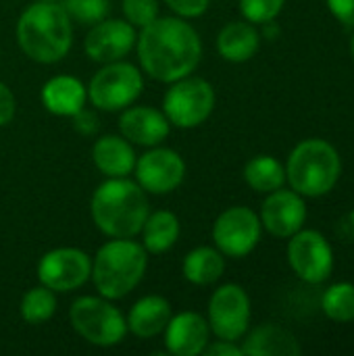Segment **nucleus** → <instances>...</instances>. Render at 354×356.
Here are the masks:
<instances>
[{
  "label": "nucleus",
  "instance_id": "1",
  "mask_svg": "<svg viewBox=\"0 0 354 356\" xmlns=\"http://www.w3.org/2000/svg\"><path fill=\"white\" fill-rule=\"evenodd\" d=\"M136 50L144 73L161 83H171L196 71L202 40L182 17H156L140 29Z\"/></svg>",
  "mask_w": 354,
  "mask_h": 356
},
{
  "label": "nucleus",
  "instance_id": "25",
  "mask_svg": "<svg viewBox=\"0 0 354 356\" xmlns=\"http://www.w3.org/2000/svg\"><path fill=\"white\" fill-rule=\"evenodd\" d=\"M244 179L246 184L259 192V194H269L286 184V167L269 154H259L250 159L244 167Z\"/></svg>",
  "mask_w": 354,
  "mask_h": 356
},
{
  "label": "nucleus",
  "instance_id": "23",
  "mask_svg": "<svg viewBox=\"0 0 354 356\" xmlns=\"http://www.w3.org/2000/svg\"><path fill=\"white\" fill-rule=\"evenodd\" d=\"M179 219L171 211H154L146 217L142 227V246L150 254H163L179 240Z\"/></svg>",
  "mask_w": 354,
  "mask_h": 356
},
{
  "label": "nucleus",
  "instance_id": "11",
  "mask_svg": "<svg viewBox=\"0 0 354 356\" xmlns=\"http://www.w3.org/2000/svg\"><path fill=\"white\" fill-rule=\"evenodd\" d=\"M288 263L303 282L321 284L332 275L334 250L323 234L315 229H300L290 236Z\"/></svg>",
  "mask_w": 354,
  "mask_h": 356
},
{
  "label": "nucleus",
  "instance_id": "30",
  "mask_svg": "<svg viewBox=\"0 0 354 356\" xmlns=\"http://www.w3.org/2000/svg\"><path fill=\"white\" fill-rule=\"evenodd\" d=\"M123 15L127 23L142 29L159 17V0H123Z\"/></svg>",
  "mask_w": 354,
  "mask_h": 356
},
{
  "label": "nucleus",
  "instance_id": "10",
  "mask_svg": "<svg viewBox=\"0 0 354 356\" xmlns=\"http://www.w3.org/2000/svg\"><path fill=\"white\" fill-rule=\"evenodd\" d=\"M209 327L219 340L236 342L250 325V298L238 284H225L209 300Z\"/></svg>",
  "mask_w": 354,
  "mask_h": 356
},
{
  "label": "nucleus",
  "instance_id": "4",
  "mask_svg": "<svg viewBox=\"0 0 354 356\" xmlns=\"http://www.w3.org/2000/svg\"><path fill=\"white\" fill-rule=\"evenodd\" d=\"M148 267V252L131 238H111L96 250L92 261V282L100 296L108 300L125 298L142 282Z\"/></svg>",
  "mask_w": 354,
  "mask_h": 356
},
{
  "label": "nucleus",
  "instance_id": "13",
  "mask_svg": "<svg viewBox=\"0 0 354 356\" xmlns=\"http://www.w3.org/2000/svg\"><path fill=\"white\" fill-rule=\"evenodd\" d=\"M136 181L146 194L163 196L177 190L186 177V163L171 148L150 146L148 152L136 159Z\"/></svg>",
  "mask_w": 354,
  "mask_h": 356
},
{
  "label": "nucleus",
  "instance_id": "5",
  "mask_svg": "<svg viewBox=\"0 0 354 356\" xmlns=\"http://www.w3.org/2000/svg\"><path fill=\"white\" fill-rule=\"evenodd\" d=\"M342 173L338 150L319 138L303 140L294 146L286 163V181L307 198H319L334 190Z\"/></svg>",
  "mask_w": 354,
  "mask_h": 356
},
{
  "label": "nucleus",
  "instance_id": "37",
  "mask_svg": "<svg viewBox=\"0 0 354 356\" xmlns=\"http://www.w3.org/2000/svg\"><path fill=\"white\" fill-rule=\"evenodd\" d=\"M40 2H61V0H40Z\"/></svg>",
  "mask_w": 354,
  "mask_h": 356
},
{
  "label": "nucleus",
  "instance_id": "16",
  "mask_svg": "<svg viewBox=\"0 0 354 356\" xmlns=\"http://www.w3.org/2000/svg\"><path fill=\"white\" fill-rule=\"evenodd\" d=\"M209 338H211L209 321L194 311L171 315L165 327V348L167 353L175 356L202 355V350L209 344Z\"/></svg>",
  "mask_w": 354,
  "mask_h": 356
},
{
  "label": "nucleus",
  "instance_id": "7",
  "mask_svg": "<svg viewBox=\"0 0 354 356\" xmlns=\"http://www.w3.org/2000/svg\"><path fill=\"white\" fill-rule=\"evenodd\" d=\"M144 90L142 73L125 60L104 63L88 83V100L98 111L119 113L131 106Z\"/></svg>",
  "mask_w": 354,
  "mask_h": 356
},
{
  "label": "nucleus",
  "instance_id": "20",
  "mask_svg": "<svg viewBox=\"0 0 354 356\" xmlns=\"http://www.w3.org/2000/svg\"><path fill=\"white\" fill-rule=\"evenodd\" d=\"M171 305L159 294H148L140 298L127 315V332L138 338H154L165 332L171 319Z\"/></svg>",
  "mask_w": 354,
  "mask_h": 356
},
{
  "label": "nucleus",
  "instance_id": "15",
  "mask_svg": "<svg viewBox=\"0 0 354 356\" xmlns=\"http://www.w3.org/2000/svg\"><path fill=\"white\" fill-rule=\"evenodd\" d=\"M307 221L305 196L294 190L269 192L261 207V225L275 238H290L303 229Z\"/></svg>",
  "mask_w": 354,
  "mask_h": 356
},
{
  "label": "nucleus",
  "instance_id": "17",
  "mask_svg": "<svg viewBox=\"0 0 354 356\" xmlns=\"http://www.w3.org/2000/svg\"><path fill=\"white\" fill-rule=\"evenodd\" d=\"M169 119L152 106H127L119 117V131L136 146H159L169 136Z\"/></svg>",
  "mask_w": 354,
  "mask_h": 356
},
{
  "label": "nucleus",
  "instance_id": "34",
  "mask_svg": "<svg viewBox=\"0 0 354 356\" xmlns=\"http://www.w3.org/2000/svg\"><path fill=\"white\" fill-rule=\"evenodd\" d=\"M328 6L340 23L354 27V0H328Z\"/></svg>",
  "mask_w": 354,
  "mask_h": 356
},
{
  "label": "nucleus",
  "instance_id": "36",
  "mask_svg": "<svg viewBox=\"0 0 354 356\" xmlns=\"http://www.w3.org/2000/svg\"><path fill=\"white\" fill-rule=\"evenodd\" d=\"M351 52H353V56H354V35H353V40H351Z\"/></svg>",
  "mask_w": 354,
  "mask_h": 356
},
{
  "label": "nucleus",
  "instance_id": "33",
  "mask_svg": "<svg viewBox=\"0 0 354 356\" xmlns=\"http://www.w3.org/2000/svg\"><path fill=\"white\" fill-rule=\"evenodd\" d=\"M15 113H17L15 94L10 92V88L6 83L0 81V127L8 125L15 119Z\"/></svg>",
  "mask_w": 354,
  "mask_h": 356
},
{
  "label": "nucleus",
  "instance_id": "26",
  "mask_svg": "<svg viewBox=\"0 0 354 356\" xmlns=\"http://www.w3.org/2000/svg\"><path fill=\"white\" fill-rule=\"evenodd\" d=\"M323 313L336 323L354 321V284L340 282L330 286L321 298Z\"/></svg>",
  "mask_w": 354,
  "mask_h": 356
},
{
  "label": "nucleus",
  "instance_id": "24",
  "mask_svg": "<svg viewBox=\"0 0 354 356\" xmlns=\"http://www.w3.org/2000/svg\"><path fill=\"white\" fill-rule=\"evenodd\" d=\"M184 277L194 286H211L219 282L225 271V257L211 246H198L190 250L182 265Z\"/></svg>",
  "mask_w": 354,
  "mask_h": 356
},
{
  "label": "nucleus",
  "instance_id": "6",
  "mask_svg": "<svg viewBox=\"0 0 354 356\" xmlns=\"http://www.w3.org/2000/svg\"><path fill=\"white\" fill-rule=\"evenodd\" d=\"M69 319L73 330L90 344L108 348L123 342L127 321L123 313L104 296H81L71 305Z\"/></svg>",
  "mask_w": 354,
  "mask_h": 356
},
{
  "label": "nucleus",
  "instance_id": "8",
  "mask_svg": "<svg viewBox=\"0 0 354 356\" xmlns=\"http://www.w3.org/2000/svg\"><path fill=\"white\" fill-rule=\"evenodd\" d=\"M215 108L213 86L194 75H186L171 81L163 96V113L171 125L182 129H194L202 125Z\"/></svg>",
  "mask_w": 354,
  "mask_h": 356
},
{
  "label": "nucleus",
  "instance_id": "29",
  "mask_svg": "<svg viewBox=\"0 0 354 356\" xmlns=\"http://www.w3.org/2000/svg\"><path fill=\"white\" fill-rule=\"evenodd\" d=\"M284 4L286 0H240V10L246 21L263 25L267 21H275Z\"/></svg>",
  "mask_w": 354,
  "mask_h": 356
},
{
  "label": "nucleus",
  "instance_id": "31",
  "mask_svg": "<svg viewBox=\"0 0 354 356\" xmlns=\"http://www.w3.org/2000/svg\"><path fill=\"white\" fill-rule=\"evenodd\" d=\"M167 6L182 19H196L207 13L211 0H165Z\"/></svg>",
  "mask_w": 354,
  "mask_h": 356
},
{
  "label": "nucleus",
  "instance_id": "9",
  "mask_svg": "<svg viewBox=\"0 0 354 356\" xmlns=\"http://www.w3.org/2000/svg\"><path fill=\"white\" fill-rule=\"evenodd\" d=\"M261 217L248 207H230L213 223V242L223 257L244 259L261 242Z\"/></svg>",
  "mask_w": 354,
  "mask_h": 356
},
{
  "label": "nucleus",
  "instance_id": "32",
  "mask_svg": "<svg viewBox=\"0 0 354 356\" xmlns=\"http://www.w3.org/2000/svg\"><path fill=\"white\" fill-rule=\"evenodd\" d=\"M73 127H75V131L77 134H81V136H94L96 131H98V117L90 111V108H81V111H77L73 117Z\"/></svg>",
  "mask_w": 354,
  "mask_h": 356
},
{
  "label": "nucleus",
  "instance_id": "22",
  "mask_svg": "<svg viewBox=\"0 0 354 356\" xmlns=\"http://www.w3.org/2000/svg\"><path fill=\"white\" fill-rule=\"evenodd\" d=\"M240 348L246 356H298L303 353L296 338L277 325H261L252 330Z\"/></svg>",
  "mask_w": 354,
  "mask_h": 356
},
{
  "label": "nucleus",
  "instance_id": "35",
  "mask_svg": "<svg viewBox=\"0 0 354 356\" xmlns=\"http://www.w3.org/2000/svg\"><path fill=\"white\" fill-rule=\"evenodd\" d=\"M202 355L209 356H242V348L236 346V342H230V340H219L213 342V344H207V348L202 350Z\"/></svg>",
  "mask_w": 354,
  "mask_h": 356
},
{
  "label": "nucleus",
  "instance_id": "3",
  "mask_svg": "<svg viewBox=\"0 0 354 356\" xmlns=\"http://www.w3.org/2000/svg\"><path fill=\"white\" fill-rule=\"evenodd\" d=\"M73 21L61 2L33 0L17 21L19 48L35 63L52 65L67 56L73 44Z\"/></svg>",
  "mask_w": 354,
  "mask_h": 356
},
{
  "label": "nucleus",
  "instance_id": "12",
  "mask_svg": "<svg viewBox=\"0 0 354 356\" xmlns=\"http://www.w3.org/2000/svg\"><path fill=\"white\" fill-rule=\"evenodd\" d=\"M92 275V259L71 246L48 250L38 263L40 284L50 288L54 294H65L81 288Z\"/></svg>",
  "mask_w": 354,
  "mask_h": 356
},
{
  "label": "nucleus",
  "instance_id": "14",
  "mask_svg": "<svg viewBox=\"0 0 354 356\" xmlns=\"http://www.w3.org/2000/svg\"><path fill=\"white\" fill-rule=\"evenodd\" d=\"M136 27L125 19H102L94 23L86 35L83 48L94 63L123 60L136 48Z\"/></svg>",
  "mask_w": 354,
  "mask_h": 356
},
{
  "label": "nucleus",
  "instance_id": "18",
  "mask_svg": "<svg viewBox=\"0 0 354 356\" xmlns=\"http://www.w3.org/2000/svg\"><path fill=\"white\" fill-rule=\"evenodd\" d=\"M88 88L73 75L50 77L42 88V104L56 117H73L86 106Z\"/></svg>",
  "mask_w": 354,
  "mask_h": 356
},
{
  "label": "nucleus",
  "instance_id": "21",
  "mask_svg": "<svg viewBox=\"0 0 354 356\" xmlns=\"http://www.w3.org/2000/svg\"><path fill=\"white\" fill-rule=\"evenodd\" d=\"M261 46V33L250 21H230L217 35V50L230 63L250 60Z\"/></svg>",
  "mask_w": 354,
  "mask_h": 356
},
{
  "label": "nucleus",
  "instance_id": "2",
  "mask_svg": "<svg viewBox=\"0 0 354 356\" xmlns=\"http://www.w3.org/2000/svg\"><path fill=\"white\" fill-rule=\"evenodd\" d=\"M90 211L94 225L108 238H136L150 215L146 192L127 177L102 181L92 194Z\"/></svg>",
  "mask_w": 354,
  "mask_h": 356
},
{
  "label": "nucleus",
  "instance_id": "27",
  "mask_svg": "<svg viewBox=\"0 0 354 356\" xmlns=\"http://www.w3.org/2000/svg\"><path fill=\"white\" fill-rule=\"evenodd\" d=\"M19 311H21V317L25 319V323H29V325L46 323L56 311V296L46 286L31 288L25 292Z\"/></svg>",
  "mask_w": 354,
  "mask_h": 356
},
{
  "label": "nucleus",
  "instance_id": "19",
  "mask_svg": "<svg viewBox=\"0 0 354 356\" xmlns=\"http://www.w3.org/2000/svg\"><path fill=\"white\" fill-rule=\"evenodd\" d=\"M92 161L106 177H129L136 167V152L123 136H102L92 148Z\"/></svg>",
  "mask_w": 354,
  "mask_h": 356
},
{
  "label": "nucleus",
  "instance_id": "28",
  "mask_svg": "<svg viewBox=\"0 0 354 356\" xmlns=\"http://www.w3.org/2000/svg\"><path fill=\"white\" fill-rule=\"evenodd\" d=\"M61 6L71 21L92 27L94 23L108 17L111 0H61Z\"/></svg>",
  "mask_w": 354,
  "mask_h": 356
}]
</instances>
